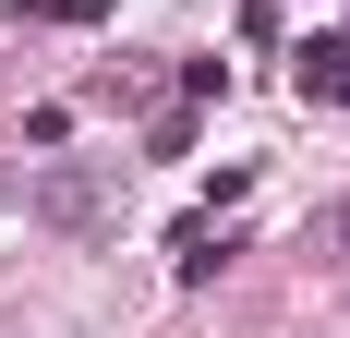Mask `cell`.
I'll list each match as a JSON object with an SVG mask.
<instances>
[{
  "instance_id": "cell-1",
  "label": "cell",
  "mask_w": 350,
  "mask_h": 338,
  "mask_svg": "<svg viewBox=\"0 0 350 338\" xmlns=\"http://www.w3.org/2000/svg\"><path fill=\"white\" fill-rule=\"evenodd\" d=\"M36 218H49V230H97V218H109V181H97V169H49V181H36Z\"/></svg>"
},
{
  "instance_id": "cell-2",
  "label": "cell",
  "mask_w": 350,
  "mask_h": 338,
  "mask_svg": "<svg viewBox=\"0 0 350 338\" xmlns=\"http://www.w3.org/2000/svg\"><path fill=\"white\" fill-rule=\"evenodd\" d=\"M230 254H242V230H206V218H181V230H170V278H181V290H206Z\"/></svg>"
},
{
  "instance_id": "cell-3",
  "label": "cell",
  "mask_w": 350,
  "mask_h": 338,
  "mask_svg": "<svg viewBox=\"0 0 350 338\" xmlns=\"http://www.w3.org/2000/svg\"><path fill=\"white\" fill-rule=\"evenodd\" d=\"M290 85L302 97H350V36H302L290 49Z\"/></svg>"
}]
</instances>
